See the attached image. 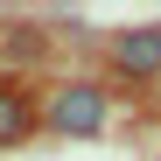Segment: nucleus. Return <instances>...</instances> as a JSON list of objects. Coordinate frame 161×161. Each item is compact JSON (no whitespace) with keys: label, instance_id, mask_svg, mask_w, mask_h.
Segmentation results:
<instances>
[{"label":"nucleus","instance_id":"nucleus-2","mask_svg":"<svg viewBox=\"0 0 161 161\" xmlns=\"http://www.w3.org/2000/svg\"><path fill=\"white\" fill-rule=\"evenodd\" d=\"M105 56H112V70L126 84H154L161 77V28H119L105 42Z\"/></svg>","mask_w":161,"mask_h":161},{"label":"nucleus","instance_id":"nucleus-3","mask_svg":"<svg viewBox=\"0 0 161 161\" xmlns=\"http://www.w3.org/2000/svg\"><path fill=\"white\" fill-rule=\"evenodd\" d=\"M35 119H42V112L28 105V91L0 77V147H21V140L35 133Z\"/></svg>","mask_w":161,"mask_h":161},{"label":"nucleus","instance_id":"nucleus-4","mask_svg":"<svg viewBox=\"0 0 161 161\" xmlns=\"http://www.w3.org/2000/svg\"><path fill=\"white\" fill-rule=\"evenodd\" d=\"M154 161H161V154H154Z\"/></svg>","mask_w":161,"mask_h":161},{"label":"nucleus","instance_id":"nucleus-1","mask_svg":"<svg viewBox=\"0 0 161 161\" xmlns=\"http://www.w3.org/2000/svg\"><path fill=\"white\" fill-rule=\"evenodd\" d=\"M49 126L63 133V140H91V133H105V119H112V98H105L98 84H84V77H70V84L49 91Z\"/></svg>","mask_w":161,"mask_h":161}]
</instances>
